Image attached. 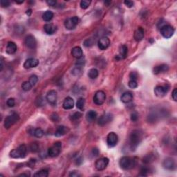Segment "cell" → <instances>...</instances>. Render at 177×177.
<instances>
[{"label":"cell","instance_id":"8","mask_svg":"<svg viewBox=\"0 0 177 177\" xmlns=\"http://www.w3.org/2000/svg\"><path fill=\"white\" fill-rule=\"evenodd\" d=\"M106 101V94L103 91H98L93 97V102L96 105H102Z\"/></svg>","mask_w":177,"mask_h":177},{"label":"cell","instance_id":"22","mask_svg":"<svg viewBox=\"0 0 177 177\" xmlns=\"http://www.w3.org/2000/svg\"><path fill=\"white\" fill-rule=\"evenodd\" d=\"M69 132V129L65 126H59L55 132V136L56 137H60L67 134Z\"/></svg>","mask_w":177,"mask_h":177},{"label":"cell","instance_id":"34","mask_svg":"<svg viewBox=\"0 0 177 177\" xmlns=\"http://www.w3.org/2000/svg\"><path fill=\"white\" fill-rule=\"evenodd\" d=\"M91 1L90 0H82L80 1V7L82 9H86L91 4Z\"/></svg>","mask_w":177,"mask_h":177},{"label":"cell","instance_id":"3","mask_svg":"<svg viewBox=\"0 0 177 177\" xmlns=\"http://www.w3.org/2000/svg\"><path fill=\"white\" fill-rule=\"evenodd\" d=\"M27 153V147L25 145H21L17 149H13L11 152L10 156L13 159H20L24 158Z\"/></svg>","mask_w":177,"mask_h":177},{"label":"cell","instance_id":"17","mask_svg":"<svg viewBox=\"0 0 177 177\" xmlns=\"http://www.w3.org/2000/svg\"><path fill=\"white\" fill-rule=\"evenodd\" d=\"M39 64V60L35 58H28L24 62V67L25 69H31L36 67Z\"/></svg>","mask_w":177,"mask_h":177},{"label":"cell","instance_id":"47","mask_svg":"<svg viewBox=\"0 0 177 177\" xmlns=\"http://www.w3.org/2000/svg\"><path fill=\"white\" fill-rule=\"evenodd\" d=\"M51 120L53 121H54V122H57V121L59 120V116L57 114V113H53V114L51 115Z\"/></svg>","mask_w":177,"mask_h":177},{"label":"cell","instance_id":"6","mask_svg":"<svg viewBox=\"0 0 177 177\" xmlns=\"http://www.w3.org/2000/svg\"><path fill=\"white\" fill-rule=\"evenodd\" d=\"M161 34L166 39L170 38L174 33V28L170 25H164L161 28Z\"/></svg>","mask_w":177,"mask_h":177},{"label":"cell","instance_id":"53","mask_svg":"<svg viewBox=\"0 0 177 177\" xmlns=\"http://www.w3.org/2000/svg\"><path fill=\"white\" fill-rule=\"evenodd\" d=\"M92 153H93V154H94V156H98L99 154V151L98 149H93V151H92Z\"/></svg>","mask_w":177,"mask_h":177},{"label":"cell","instance_id":"49","mask_svg":"<svg viewBox=\"0 0 177 177\" xmlns=\"http://www.w3.org/2000/svg\"><path fill=\"white\" fill-rule=\"evenodd\" d=\"M172 96L173 100H174V101H177V88H174V89L173 90Z\"/></svg>","mask_w":177,"mask_h":177},{"label":"cell","instance_id":"7","mask_svg":"<svg viewBox=\"0 0 177 177\" xmlns=\"http://www.w3.org/2000/svg\"><path fill=\"white\" fill-rule=\"evenodd\" d=\"M79 22V19L77 16H74L70 18L67 19L64 22V26L66 27L67 29L72 30L74 29L78 25Z\"/></svg>","mask_w":177,"mask_h":177},{"label":"cell","instance_id":"32","mask_svg":"<svg viewBox=\"0 0 177 177\" xmlns=\"http://www.w3.org/2000/svg\"><path fill=\"white\" fill-rule=\"evenodd\" d=\"M48 176H49V171L46 169L38 171L34 174V176L35 177H47Z\"/></svg>","mask_w":177,"mask_h":177},{"label":"cell","instance_id":"5","mask_svg":"<svg viewBox=\"0 0 177 177\" xmlns=\"http://www.w3.org/2000/svg\"><path fill=\"white\" fill-rule=\"evenodd\" d=\"M61 142H55V143L53 144V145L51 146V147L49 148V149H48V155H49L50 157L52 158L58 156L61 152Z\"/></svg>","mask_w":177,"mask_h":177},{"label":"cell","instance_id":"9","mask_svg":"<svg viewBox=\"0 0 177 177\" xmlns=\"http://www.w3.org/2000/svg\"><path fill=\"white\" fill-rule=\"evenodd\" d=\"M109 159H107V158L106 157L98 159V160L96 161L95 163V167L96 170L98 171L104 170L105 169H106V167H107V165L109 164Z\"/></svg>","mask_w":177,"mask_h":177},{"label":"cell","instance_id":"48","mask_svg":"<svg viewBox=\"0 0 177 177\" xmlns=\"http://www.w3.org/2000/svg\"><path fill=\"white\" fill-rule=\"evenodd\" d=\"M124 4L126 5V6L128 8H132L134 4V1H125Z\"/></svg>","mask_w":177,"mask_h":177},{"label":"cell","instance_id":"37","mask_svg":"<svg viewBox=\"0 0 177 177\" xmlns=\"http://www.w3.org/2000/svg\"><path fill=\"white\" fill-rule=\"evenodd\" d=\"M82 71V67H77L73 69L72 71V74L74 75V76H79V75L81 74Z\"/></svg>","mask_w":177,"mask_h":177},{"label":"cell","instance_id":"13","mask_svg":"<svg viewBox=\"0 0 177 177\" xmlns=\"http://www.w3.org/2000/svg\"><path fill=\"white\" fill-rule=\"evenodd\" d=\"M163 166L165 169L167 170H174L176 167V164H175V161L172 158L168 157L165 159L163 161Z\"/></svg>","mask_w":177,"mask_h":177},{"label":"cell","instance_id":"43","mask_svg":"<svg viewBox=\"0 0 177 177\" xmlns=\"http://www.w3.org/2000/svg\"><path fill=\"white\" fill-rule=\"evenodd\" d=\"M148 172H149V169L147 167H143L140 170V175L141 176H147L148 174Z\"/></svg>","mask_w":177,"mask_h":177},{"label":"cell","instance_id":"46","mask_svg":"<svg viewBox=\"0 0 177 177\" xmlns=\"http://www.w3.org/2000/svg\"><path fill=\"white\" fill-rule=\"evenodd\" d=\"M130 80H137L138 76L136 72H131L130 74Z\"/></svg>","mask_w":177,"mask_h":177},{"label":"cell","instance_id":"25","mask_svg":"<svg viewBox=\"0 0 177 177\" xmlns=\"http://www.w3.org/2000/svg\"><path fill=\"white\" fill-rule=\"evenodd\" d=\"M121 101L124 103H129L133 100V95L132 93L130 91L125 92L124 93H122V96L120 98Z\"/></svg>","mask_w":177,"mask_h":177},{"label":"cell","instance_id":"42","mask_svg":"<svg viewBox=\"0 0 177 177\" xmlns=\"http://www.w3.org/2000/svg\"><path fill=\"white\" fill-rule=\"evenodd\" d=\"M93 40L91 39V38H89V39L86 40L84 42V45L86 47H91V46L93 45Z\"/></svg>","mask_w":177,"mask_h":177},{"label":"cell","instance_id":"18","mask_svg":"<svg viewBox=\"0 0 177 177\" xmlns=\"http://www.w3.org/2000/svg\"><path fill=\"white\" fill-rule=\"evenodd\" d=\"M144 36H145V31L142 27L138 28L134 32V38L136 42L141 41L144 38Z\"/></svg>","mask_w":177,"mask_h":177},{"label":"cell","instance_id":"21","mask_svg":"<svg viewBox=\"0 0 177 177\" xmlns=\"http://www.w3.org/2000/svg\"><path fill=\"white\" fill-rule=\"evenodd\" d=\"M168 69H169L168 65L163 64L159 65V66H156L153 69V72L154 74H161V73L167 72Z\"/></svg>","mask_w":177,"mask_h":177},{"label":"cell","instance_id":"19","mask_svg":"<svg viewBox=\"0 0 177 177\" xmlns=\"http://www.w3.org/2000/svg\"><path fill=\"white\" fill-rule=\"evenodd\" d=\"M62 107L64 109H72L74 107V101L72 98L67 97L63 102Z\"/></svg>","mask_w":177,"mask_h":177},{"label":"cell","instance_id":"11","mask_svg":"<svg viewBox=\"0 0 177 177\" xmlns=\"http://www.w3.org/2000/svg\"><path fill=\"white\" fill-rule=\"evenodd\" d=\"M113 120V116L112 114L111 113H105V114L103 115L100 117V118L98 119V124L100 126L103 127L107 125L108 123L111 122Z\"/></svg>","mask_w":177,"mask_h":177},{"label":"cell","instance_id":"14","mask_svg":"<svg viewBox=\"0 0 177 177\" xmlns=\"http://www.w3.org/2000/svg\"><path fill=\"white\" fill-rule=\"evenodd\" d=\"M25 44L28 49H34L37 46V42L33 36L31 35H28L25 38Z\"/></svg>","mask_w":177,"mask_h":177},{"label":"cell","instance_id":"2","mask_svg":"<svg viewBox=\"0 0 177 177\" xmlns=\"http://www.w3.org/2000/svg\"><path fill=\"white\" fill-rule=\"evenodd\" d=\"M119 165L125 170H132L136 165L135 159L130 156H123L120 159Z\"/></svg>","mask_w":177,"mask_h":177},{"label":"cell","instance_id":"4","mask_svg":"<svg viewBox=\"0 0 177 177\" xmlns=\"http://www.w3.org/2000/svg\"><path fill=\"white\" fill-rule=\"evenodd\" d=\"M19 120H20V116H19L18 113H13L5 118L4 122V126L6 129L11 128L13 125L18 122Z\"/></svg>","mask_w":177,"mask_h":177},{"label":"cell","instance_id":"28","mask_svg":"<svg viewBox=\"0 0 177 177\" xmlns=\"http://www.w3.org/2000/svg\"><path fill=\"white\" fill-rule=\"evenodd\" d=\"M53 17V13L51 11H47L42 15V19L45 22H50Z\"/></svg>","mask_w":177,"mask_h":177},{"label":"cell","instance_id":"35","mask_svg":"<svg viewBox=\"0 0 177 177\" xmlns=\"http://www.w3.org/2000/svg\"><path fill=\"white\" fill-rule=\"evenodd\" d=\"M28 81H29L30 84H31V85L33 86H35L36 84V83H37V82H38V76H36V75H32V76L30 77L29 80H28Z\"/></svg>","mask_w":177,"mask_h":177},{"label":"cell","instance_id":"40","mask_svg":"<svg viewBox=\"0 0 177 177\" xmlns=\"http://www.w3.org/2000/svg\"><path fill=\"white\" fill-rule=\"evenodd\" d=\"M82 116V113L78 112H78L74 113V114L72 115V120H78V119H80V118H81Z\"/></svg>","mask_w":177,"mask_h":177},{"label":"cell","instance_id":"41","mask_svg":"<svg viewBox=\"0 0 177 177\" xmlns=\"http://www.w3.org/2000/svg\"><path fill=\"white\" fill-rule=\"evenodd\" d=\"M6 104H7L8 107H13L15 105V99L13 98H9L7 101Z\"/></svg>","mask_w":177,"mask_h":177},{"label":"cell","instance_id":"29","mask_svg":"<svg viewBox=\"0 0 177 177\" xmlns=\"http://www.w3.org/2000/svg\"><path fill=\"white\" fill-rule=\"evenodd\" d=\"M98 74H99L98 71V69H96L95 68L91 69L88 72V78L90 79H92V80L97 78L98 76Z\"/></svg>","mask_w":177,"mask_h":177},{"label":"cell","instance_id":"44","mask_svg":"<svg viewBox=\"0 0 177 177\" xmlns=\"http://www.w3.org/2000/svg\"><path fill=\"white\" fill-rule=\"evenodd\" d=\"M11 4V2L9 1H5V0H1V6L3 8L8 7Z\"/></svg>","mask_w":177,"mask_h":177},{"label":"cell","instance_id":"15","mask_svg":"<svg viewBox=\"0 0 177 177\" xmlns=\"http://www.w3.org/2000/svg\"><path fill=\"white\" fill-rule=\"evenodd\" d=\"M110 45V40L107 37H103L100 38L98 41V47L101 50H106Z\"/></svg>","mask_w":177,"mask_h":177},{"label":"cell","instance_id":"20","mask_svg":"<svg viewBox=\"0 0 177 177\" xmlns=\"http://www.w3.org/2000/svg\"><path fill=\"white\" fill-rule=\"evenodd\" d=\"M17 47L16 44L13 42H8L7 45H6V51L8 54H14L15 53V52L17 51Z\"/></svg>","mask_w":177,"mask_h":177},{"label":"cell","instance_id":"16","mask_svg":"<svg viewBox=\"0 0 177 177\" xmlns=\"http://www.w3.org/2000/svg\"><path fill=\"white\" fill-rule=\"evenodd\" d=\"M169 88L167 87V85L166 86H156L154 88V93L155 95L157 96V97L161 98L163 97L165 94L167 93V92L168 91Z\"/></svg>","mask_w":177,"mask_h":177},{"label":"cell","instance_id":"30","mask_svg":"<svg viewBox=\"0 0 177 177\" xmlns=\"http://www.w3.org/2000/svg\"><path fill=\"white\" fill-rule=\"evenodd\" d=\"M84 105H85V100L84 98H80L76 103V107L79 110L83 111L84 109Z\"/></svg>","mask_w":177,"mask_h":177},{"label":"cell","instance_id":"51","mask_svg":"<svg viewBox=\"0 0 177 177\" xmlns=\"http://www.w3.org/2000/svg\"><path fill=\"white\" fill-rule=\"evenodd\" d=\"M47 3L51 6H55L56 5V1H53V0H48L47 1Z\"/></svg>","mask_w":177,"mask_h":177},{"label":"cell","instance_id":"36","mask_svg":"<svg viewBox=\"0 0 177 177\" xmlns=\"http://www.w3.org/2000/svg\"><path fill=\"white\" fill-rule=\"evenodd\" d=\"M154 160V156L152 154H149L147 155L143 159V162L145 163H149L152 162Z\"/></svg>","mask_w":177,"mask_h":177},{"label":"cell","instance_id":"52","mask_svg":"<svg viewBox=\"0 0 177 177\" xmlns=\"http://www.w3.org/2000/svg\"><path fill=\"white\" fill-rule=\"evenodd\" d=\"M69 176H72V177H78V176H80V174H79L78 172H76V171H74V172H72L69 174Z\"/></svg>","mask_w":177,"mask_h":177},{"label":"cell","instance_id":"45","mask_svg":"<svg viewBox=\"0 0 177 177\" xmlns=\"http://www.w3.org/2000/svg\"><path fill=\"white\" fill-rule=\"evenodd\" d=\"M138 118V114L136 113H132V114H131V120L133 122H136V121H137Z\"/></svg>","mask_w":177,"mask_h":177},{"label":"cell","instance_id":"24","mask_svg":"<svg viewBox=\"0 0 177 177\" xmlns=\"http://www.w3.org/2000/svg\"><path fill=\"white\" fill-rule=\"evenodd\" d=\"M72 55L73 57H76L77 59L81 58L83 55V52L81 47H75L72 50Z\"/></svg>","mask_w":177,"mask_h":177},{"label":"cell","instance_id":"12","mask_svg":"<svg viewBox=\"0 0 177 177\" xmlns=\"http://www.w3.org/2000/svg\"><path fill=\"white\" fill-rule=\"evenodd\" d=\"M57 98V92L55 90H50L49 91H48L47 96H46V100H47L48 103L52 105H55L56 104Z\"/></svg>","mask_w":177,"mask_h":177},{"label":"cell","instance_id":"1","mask_svg":"<svg viewBox=\"0 0 177 177\" xmlns=\"http://www.w3.org/2000/svg\"><path fill=\"white\" fill-rule=\"evenodd\" d=\"M143 138V134L138 130H134L131 132L130 135V145L132 150L136 149L140 143Z\"/></svg>","mask_w":177,"mask_h":177},{"label":"cell","instance_id":"50","mask_svg":"<svg viewBox=\"0 0 177 177\" xmlns=\"http://www.w3.org/2000/svg\"><path fill=\"white\" fill-rule=\"evenodd\" d=\"M37 102H38L37 103L38 106H42L44 105V104H45V103H44V99L42 98H39V99L37 100Z\"/></svg>","mask_w":177,"mask_h":177},{"label":"cell","instance_id":"26","mask_svg":"<svg viewBox=\"0 0 177 177\" xmlns=\"http://www.w3.org/2000/svg\"><path fill=\"white\" fill-rule=\"evenodd\" d=\"M44 30L48 35L53 34L56 30V27L53 24H47L44 26Z\"/></svg>","mask_w":177,"mask_h":177},{"label":"cell","instance_id":"38","mask_svg":"<svg viewBox=\"0 0 177 177\" xmlns=\"http://www.w3.org/2000/svg\"><path fill=\"white\" fill-rule=\"evenodd\" d=\"M30 149L32 152H37L38 150H39V146H38V144L36 143H33L30 144Z\"/></svg>","mask_w":177,"mask_h":177},{"label":"cell","instance_id":"10","mask_svg":"<svg viewBox=\"0 0 177 177\" xmlns=\"http://www.w3.org/2000/svg\"><path fill=\"white\" fill-rule=\"evenodd\" d=\"M118 141V136L115 132H110L107 135V143L109 147H113L116 146Z\"/></svg>","mask_w":177,"mask_h":177},{"label":"cell","instance_id":"23","mask_svg":"<svg viewBox=\"0 0 177 177\" xmlns=\"http://www.w3.org/2000/svg\"><path fill=\"white\" fill-rule=\"evenodd\" d=\"M128 49L126 45H122L119 49V55L117 56V59H125L127 56Z\"/></svg>","mask_w":177,"mask_h":177},{"label":"cell","instance_id":"39","mask_svg":"<svg viewBox=\"0 0 177 177\" xmlns=\"http://www.w3.org/2000/svg\"><path fill=\"white\" fill-rule=\"evenodd\" d=\"M128 86L131 88H136L138 86V82L136 80H130L128 82Z\"/></svg>","mask_w":177,"mask_h":177},{"label":"cell","instance_id":"31","mask_svg":"<svg viewBox=\"0 0 177 177\" xmlns=\"http://www.w3.org/2000/svg\"><path fill=\"white\" fill-rule=\"evenodd\" d=\"M32 133H33V135L37 138H41L44 136V131L42 130L41 128L34 129V130H33Z\"/></svg>","mask_w":177,"mask_h":177},{"label":"cell","instance_id":"27","mask_svg":"<svg viewBox=\"0 0 177 177\" xmlns=\"http://www.w3.org/2000/svg\"><path fill=\"white\" fill-rule=\"evenodd\" d=\"M97 118V113L93 110L88 111L86 114V119L88 122H92Z\"/></svg>","mask_w":177,"mask_h":177},{"label":"cell","instance_id":"33","mask_svg":"<svg viewBox=\"0 0 177 177\" xmlns=\"http://www.w3.org/2000/svg\"><path fill=\"white\" fill-rule=\"evenodd\" d=\"M32 87H33V86L30 84L29 81L24 82L22 84V88L24 91H30V90L32 88Z\"/></svg>","mask_w":177,"mask_h":177}]
</instances>
